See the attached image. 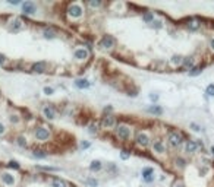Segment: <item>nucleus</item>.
I'll use <instances>...</instances> for the list:
<instances>
[{
	"mask_svg": "<svg viewBox=\"0 0 214 187\" xmlns=\"http://www.w3.org/2000/svg\"><path fill=\"white\" fill-rule=\"evenodd\" d=\"M113 132H114V136L120 140H123V142H128L132 136V129H131L128 124H125V123H120V124H116L114 129H113Z\"/></svg>",
	"mask_w": 214,
	"mask_h": 187,
	"instance_id": "obj_1",
	"label": "nucleus"
},
{
	"mask_svg": "<svg viewBox=\"0 0 214 187\" xmlns=\"http://www.w3.org/2000/svg\"><path fill=\"white\" fill-rule=\"evenodd\" d=\"M185 143V136L178 130H173L167 135V145L170 148H180Z\"/></svg>",
	"mask_w": 214,
	"mask_h": 187,
	"instance_id": "obj_2",
	"label": "nucleus"
},
{
	"mask_svg": "<svg viewBox=\"0 0 214 187\" xmlns=\"http://www.w3.org/2000/svg\"><path fill=\"white\" fill-rule=\"evenodd\" d=\"M51 138L50 129H47L44 126H38L34 129V139L37 142H49Z\"/></svg>",
	"mask_w": 214,
	"mask_h": 187,
	"instance_id": "obj_3",
	"label": "nucleus"
},
{
	"mask_svg": "<svg viewBox=\"0 0 214 187\" xmlns=\"http://www.w3.org/2000/svg\"><path fill=\"white\" fill-rule=\"evenodd\" d=\"M66 13L71 19H81L84 16V7L81 3H71L66 9Z\"/></svg>",
	"mask_w": 214,
	"mask_h": 187,
	"instance_id": "obj_4",
	"label": "nucleus"
},
{
	"mask_svg": "<svg viewBox=\"0 0 214 187\" xmlns=\"http://www.w3.org/2000/svg\"><path fill=\"white\" fill-rule=\"evenodd\" d=\"M151 140L152 139L150 138V135L147 132H144V130H139V132L135 135V145L139 146V148H142V149L151 146Z\"/></svg>",
	"mask_w": 214,
	"mask_h": 187,
	"instance_id": "obj_5",
	"label": "nucleus"
},
{
	"mask_svg": "<svg viewBox=\"0 0 214 187\" xmlns=\"http://www.w3.org/2000/svg\"><path fill=\"white\" fill-rule=\"evenodd\" d=\"M151 151L156 155H163L167 152V148H166V143L161 138H157L151 140Z\"/></svg>",
	"mask_w": 214,
	"mask_h": 187,
	"instance_id": "obj_6",
	"label": "nucleus"
},
{
	"mask_svg": "<svg viewBox=\"0 0 214 187\" xmlns=\"http://www.w3.org/2000/svg\"><path fill=\"white\" fill-rule=\"evenodd\" d=\"M116 45V38L113 35H103L101 39L98 41V47L104 50H112Z\"/></svg>",
	"mask_w": 214,
	"mask_h": 187,
	"instance_id": "obj_7",
	"label": "nucleus"
},
{
	"mask_svg": "<svg viewBox=\"0 0 214 187\" xmlns=\"http://www.w3.org/2000/svg\"><path fill=\"white\" fill-rule=\"evenodd\" d=\"M100 124H101L103 129H114V126H116V118L112 114H104L101 117Z\"/></svg>",
	"mask_w": 214,
	"mask_h": 187,
	"instance_id": "obj_8",
	"label": "nucleus"
},
{
	"mask_svg": "<svg viewBox=\"0 0 214 187\" xmlns=\"http://www.w3.org/2000/svg\"><path fill=\"white\" fill-rule=\"evenodd\" d=\"M90 56V51L84 47H78V48L73 50V59L76 61H85Z\"/></svg>",
	"mask_w": 214,
	"mask_h": 187,
	"instance_id": "obj_9",
	"label": "nucleus"
},
{
	"mask_svg": "<svg viewBox=\"0 0 214 187\" xmlns=\"http://www.w3.org/2000/svg\"><path fill=\"white\" fill-rule=\"evenodd\" d=\"M24 29V21L21 18H13L11 22H9V31L13 34L16 32H21Z\"/></svg>",
	"mask_w": 214,
	"mask_h": 187,
	"instance_id": "obj_10",
	"label": "nucleus"
},
{
	"mask_svg": "<svg viewBox=\"0 0 214 187\" xmlns=\"http://www.w3.org/2000/svg\"><path fill=\"white\" fill-rule=\"evenodd\" d=\"M183 151H185V154H188V155L197 154V151H198L197 140H192V139L185 140V143H183Z\"/></svg>",
	"mask_w": 214,
	"mask_h": 187,
	"instance_id": "obj_11",
	"label": "nucleus"
},
{
	"mask_svg": "<svg viewBox=\"0 0 214 187\" xmlns=\"http://www.w3.org/2000/svg\"><path fill=\"white\" fill-rule=\"evenodd\" d=\"M201 28H203V23L199 22V21H197V19H189L188 23H186V29L189 32H198Z\"/></svg>",
	"mask_w": 214,
	"mask_h": 187,
	"instance_id": "obj_12",
	"label": "nucleus"
},
{
	"mask_svg": "<svg viewBox=\"0 0 214 187\" xmlns=\"http://www.w3.org/2000/svg\"><path fill=\"white\" fill-rule=\"evenodd\" d=\"M43 116L47 118V120H54L56 118V110L53 105H44L43 107Z\"/></svg>",
	"mask_w": 214,
	"mask_h": 187,
	"instance_id": "obj_13",
	"label": "nucleus"
},
{
	"mask_svg": "<svg viewBox=\"0 0 214 187\" xmlns=\"http://www.w3.org/2000/svg\"><path fill=\"white\" fill-rule=\"evenodd\" d=\"M37 12V6L32 2H25L22 3V13L24 15H34Z\"/></svg>",
	"mask_w": 214,
	"mask_h": 187,
	"instance_id": "obj_14",
	"label": "nucleus"
},
{
	"mask_svg": "<svg viewBox=\"0 0 214 187\" xmlns=\"http://www.w3.org/2000/svg\"><path fill=\"white\" fill-rule=\"evenodd\" d=\"M142 178H144V181L145 183L154 181V168H151V167H145V168L142 170Z\"/></svg>",
	"mask_w": 214,
	"mask_h": 187,
	"instance_id": "obj_15",
	"label": "nucleus"
},
{
	"mask_svg": "<svg viewBox=\"0 0 214 187\" xmlns=\"http://www.w3.org/2000/svg\"><path fill=\"white\" fill-rule=\"evenodd\" d=\"M194 66H195V57L194 56H185L183 60H182V67L185 70H191Z\"/></svg>",
	"mask_w": 214,
	"mask_h": 187,
	"instance_id": "obj_16",
	"label": "nucleus"
},
{
	"mask_svg": "<svg viewBox=\"0 0 214 187\" xmlns=\"http://www.w3.org/2000/svg\"><path fill=\"white\" fill-rule=\"evenodd\" d=\"M47 67H49V64L45 61H37L31 66V70L34 73H44V72H47Z\"/></svg>",
	"mask_w": 214,
	"mask_h": 187,
	"instance_id": "obj_17",
	"label": "nucleus"
},
{
	"mask_svg": "<svg viewBox=\"0 0 214 187\" xmlns=\"http://www.w3.org/2000/svg\"><path fill=\"white\" fill-rule=\"evenodd\" d=\"M0 178H2V181L5 183L6 186H13L15 184V177L12 174H9V172H2Z\"/></svg>",
	"mask_w": 214,
	"mask_h": 187,
	"instance_id": "obj_18",
	"label": "nucleus"
},
{
	"mask_svg": "<svg viewBox=\"0 0 214 187\" xmlns=\"http://www.w3.org/2000/svg\"><path fill=\"white\" fill-rule=\"evenodd\" d=\"M173 162H175V167L178 170H185L186 167H188V161H186L183 156H176Z\"/></svg>",
	"mask_w": 214,
	"mask_h": 187,
	"instance_id": "obj_19",
	"label": "nucleus"
},
{
	"mask_svg": "<svg viewBox=\"0 0 214 187\" xmlns=\"http://www.w3.org/2000/svg\"><path fill=\"white\" fill-rule=\"evenodd\" d=\"M56 31L53 29V28H50V27H47V28H44L43 29V37H44L45 39H54L56 38Z\"/></svg>",
	"mask_w": 214,
	"mask_h": 187,
	"instance_id": "obj_20",
	"label": "nucleus"
},
{
	"mask_svg": "<svg viewBox=\"0 0 214 187\" xmlns=\"http://www.w3.org/2000/svg\"><path fill=\"white\" fill-rule=\"evenodd\" d=\"M51 187H69V183L65 181L60 177H53L51 180Z\"/></svg>",
	"mask_w": 214,
	"mask_h": 187,
	"instance_id": "obj_21",
	"label": "nucleus"
},
{
	"mask_svg": "<svg viewBox=\"0 0 214 187\" xmlns=\"http://www.w3.org/2000/svg\"><path fill=\"white\" fill-rule=\"evenodd\" d=\"M91 83L88 79H76V81H75V86L78 89H88Z\"/></svg>",
	"mask_w": 214,
	"mask_h": 187,
	"instance_id": "obj_22",
	"label": "nucleus"
},
{
	"mask_svg": "<svg viewBox=\"0 0 214 187\" xmlns=\"http://www.w3.org/2000/svg\"><path fill=\"white\" fill-rule=\"evenodd\" d=\"M182 60H183V57H182V56H180V54H175V56H172V57H170L169 63L172 64V66L178 67V66H182Z\"/></svg>",
	"mask_w": 214,
	"mask_h": 187,
	"instance_id": "obj_23",
	"label": "nucleus"
},
{
	"mask_svg": "<svg viewBox=\"0 0 214 187\" xmlns=\"http://www.w3.org/2000/svg\"><path fill=\"white\" fill-rule=\"evenodd\" d=\"M142 21L145 23H150V25H151V23L156 21L154 12H144V13H142Z\"/></svg>",
	"mask_w": 214,
	"mask_h": 187,
	"instance_id": "obj_24",
	"label": "nucleus"
},
{
	"mask_svg": "<svg viewBox=\"0 0 214 187\" xmlns=\"http://www.w3.org/2000/svg\"><path fill=\"white\" fill-rule=\"evenodd\" d=\"M203 69H204V64H198V66H194V67H192V69L188 72V73H189V76L195 77V76H198V75H201V73H203Z\"/></svg>",
	"mask_w": 214,
	"mask_h": 187,
	"instance_id": "obj_25",
	"label": "nucleus"
},
{
	"mask_svg": "<svg viewBox=\"0 0 214 187\" xmlns=\"http://www.w3.org/2000/svg\"><path fill=\"white\" fill-rule=\"evenodd\" d=\"M32 156L37 158V160H44V158H47V152L44 149H34L32 151Z\"/></svg>",
	"mask_w": 214,
	"mask_h": 187,
	"instance_id": "obj_26",
	"label": "nucleus"
},
{
	"mask_svg": "<svg viewBox=\"0 0 214 187\" xmlns=\"http://www.w3.org/2000/svg\"><path fill=\"white\" fill-rule=\"evenodd\" d=\"M147 111H148L150 114H154V116H161V114H163V108L158 107V105H151V107H148Z\"/></svg>",
	"mask_w": 214,
	"mask_h": 187,
	"instance_id": "obj_27",
	"label": "nucleus"
},
{
	"mask_svg": "<svg viewBox=\"0 0 214 187\" xmlns=\"http://www.w3.org/2000/svg\"><path fill=\"white\" fill-rule=\"evenodd\" d=\"M15 143L22 149H25L27 146H28V142H27V138H25V136H18V138L15 139Z\"/></svg>",
	"mask_w": 214,
	"mask_h": 187,
	"instance_id": "obj_28",
	"label": "nucleus"
},
{
	"mask_svg": "<svg viewBox=\"0 0 214 187\" xmlns=\"http://www.w3.org/2000/svg\"><path fill=\"white\" fill-rule=\"evenodd\" d=\"M103 168V164H101V161H98V160H94L90 164V170L94 172V171H100Z\"/></svg>",
	"mask_w": 214,
	"mask_h": 187,
	"instance_id": "obj_29",
	"label": "nucleus"
},
{
	"mask_svg": "<svg viewBox=\"0 0 214 187\" xmlns=\"http://www.w3.org/2000/svg\"><path fill=\"white\" fill-rule=\"evenodd\" d=\"M120 158H122L123 161L129 160V158H131V152H129V151H126V149H122V152H120Z\"/></svg>",
	"mask_w": 214,
	"mask_h": 187,
	"instance_id": "obj_30",
	"label": "nucleus"
},
{
	"mask_svg": "<svg viewBox=\"0 0 214 187\" xmlns=\"http://www.w3.org/2000/svg\"><path fill=\"white\" fill-rule=\"evenodd\" d=\"M9 121H11L12 124H18V123L21 121V118H19V116H16V114H11V116H9Z\"/></svg>",
	"mask_w": 214,
	"mask_h": 187,
	"instance_id": "obj_31",
	"label": "nucleus"
},
{
	"mask_svg": "<svg viewBox=\"0 0 214 187\" xmlns=\"http://www.w3.org/2000/svg\"><path fill=\"white\" fill-rule=\"evenodd\" d=\"M205 94L208 95V97H214V83H210L207 89H205Z\"/></svg>",
	"mask_w": 214,
	"mask_h": 187,
	"instance_id": "obj_32",
	"label": "nucleus"
},
{
	"mask_svg": "<svg viewBox=\"0 0 214 187\" xmlns=\"http://www.w3.org/2000/svg\"><path fill=\"white\" fill-rule=\"evenodd\" d=\"M7 167H9V168H15V170H19V168H21V165H19L18 161H11V162L7 164Z\"/></svg>",
	"mask_w": 214,
	"mask_h": 187,
	"instance_id": "obj_33",
	"label": "nucleus"
},
{
	"mask_svg": "<svg viewBox=\"0 0 214 187\" xmlns=\"http://www.w3.org/2000/svg\"><path fill=\"white\" fill-rule=\"evenodd\" d=\"M43 92H44L45 95H53V94H54V89L51 88V86H44Z\"/></svg>",
	"mask_w": 214,
	"mask_h": 187,
	"instance_id": "obj_34",
	"label": "nucleus"
},
{
	"mask_svg": "<svg viewBox=\"0 0 214 187\" xmlns=\"http://www.w3.org/2000/svg\"><path fill=\"white\" fill-rule=\"evenodd\" d=\"M87 183H88V186H91V187H97V186H98V181H97L96 178H88Z\"/></svg>",
	"mask_w": 214,
	"mask_h": 187,
	"instance_id": "obj_35",
	"label": "nucleus"
},
{
	"mask_svg": "<svg viewBox=\"0 0 214 187\" xmlns=\"http://www.w3.org/2000/svg\"><path fill=\"white\" fill-rule=\"evenodd\" d=\"M152 28H156V29H160V28H163V22L161 21H154V22L151 23Z\"/></svg>",
	"mask_w": 214,
	"mask_h": 187,
	"instance_id": "obj_36",
	"label": "nucleus"
},
{
	"mask_svg": "<svg viewBox=\"0 0 214 187\" xmlns=\"http://www.w3.org/2000/svg\"><path fill=\"white\" fill-rule=\"evenodd\" d=\"M88 5H90L91 7H100V6H101V2H100V0H96V2H94V0H91Z\"/></svg>",
	"mask_w": 214,
	"mask_h": 187,
	"instance_id": "obj_37",
	"label": "nucleus"
},
{
	"mask_svg": "<svg viewBox=\"0 0 214 187\" xmlns=\"http://www.w3.org/2000/svg\"><path fill=\"white\" fill-rule=\"evenodd\" d=\"M79 146H81V149H88V148H90V146H91V143L88 142V140H82Z\"/></svg>",
	"mask_w": 214,
	"mask_h": 187,
	"instance_id": "obj_38",
	"label": "nucleus"
},
{
	"mask_svg": "<svg viewBox=\"0 0 214 187\" xmlns=\"http://www.w3.org/2000/svg\"><path fill=\"white\" fill-rule=\"evenodd\" d=\"M172 187H186V186H185V183L182 181V180H176V181L172 184Z\"/></svg>",
	"mask_w": 214,
	"mask_h": 187,
	"instance_id": "obj_39",
	"label": "nucleus"
},
{
	"mask_svg": "<svg viewBox=\"0 0 214 187\" xmlns=\"http://www.w3.org/2000/svg\"><path fill=\"white\" fill-rule=\"evenodd\" d=\"M189 127H191L192 130H195V132H199V130H201V126H199V124H197V123H191V124H189Z\"/></svg>",
	"mask_w": 214,
	"mask_h": 187,
	"instance_id": "obj_40",
	"label": "nucleus"
},
{
	"mask_svg": "<svg viewBox=\"0 0 214 187\" xmlns=\"http://www.w3.org/2000/svg\"><path fill=\"white\" fill-rule=\"evenodd\" d=\"M38 170H44V171H57V168H54V167H37Z\"/></svg>",
	"mask_w": 214,
	"mask_h": 187,
	"instance_id": "obj_41",
	"label": "nucleus"
},
{
	"mask_svg": "<svg viewBox=\"0 0 214 187\" xmlns=\"http://www.w3.org/2000/svg\"><path fill=\"white\" fill-rule=\"evenodd\" d=\"M208 47H210V50H211V51L214 53V37H211V38H210V41H208Z\"/></svg>",
	"mask_w": 214,
	"mask_h": 187,
	"instance_id": "obj_42",
	"label": "nucleus"
},
{
	"mask_svg": "<svg viewBox=\"0 0 214 187\" xmlns=\"http://www.w3.org/2000/svg\"><path fill=\"white\" fill-rule=\"evenodd\" d=\"M90 133L91 135H96L97 133V124H91L90 126Z\"/></svg>",
	"mask_w": 214,
	"mask_h": 187,
	"instance_id": "obj_43",
	"label": "nucleus"
},
{
	"mask_svg": "<svg viewBox=\"0 0 214 187\" xmlns=\"http://www.w3.org/2000/svg\"><path fill=\"white\" fill-rule=\"evenodd\" d=\"M5 133H6V126L3 124V123H0V136L5 135Z\"/></svg>",
	"mask_w": 214,
	"mask_h": 187,
	"instance_id": "obj_44",
	"label": "nucleus"
},
{
	"mask_svg": "<svg viewBox=\"0 0 214 187\" xmlns=\"http://www.w3.org/2000/svg\"><path fill=\"white\" fill-rule=\"evenodd\" d=\"M150 99H151L152 102H156L158 99V95H156V94H150Z\"/></svg>",
	"mask_w": 214,
	"mask_h": 187,
	"instance_id": "obj_45",
	"label": "nucleus"
},
{
	"mask_svg": "<svg viewBox=\"0 0 214 187\" xmlns=\"http://www.w3.org/2000/svg\"><path fill=\"white\" fill-rule=\"evenodd\" d=\"M113 111V107H110V105H109V107H106V108H104V113H106V114H110V113H112Z\"/></svg>",
	"mask_w": 214,
	"mask_h": 187,
	"instance_id": "obj_46",
	"label": "nucleus"
},
{
	"mask_svg": "<svg viewBox=\"0 0 214 187\" xmlns=\"http://www.w3.org/2000/svg\"><path fill=\"white\" fill-rule=\"evenodd\" d=\"M19 0H9V5H19Z\"/></svg>",
	"mask_w": 214,
	"mask_h": 187,
	"instance_id": "obj_47",
	"label": "nucleus"
},
{
	"mask_svg": "<svg viewBox=\"0 0 214 187\" xmlns=\"http://www.w3.org/2000/svg\"><path fill=\"white\" fill-rule=\"evenodd\" d=\"M5 61H6V57L3 54H0V64H3Z\"/></svg>",
	"mask_w": 214,
	"mask_h": 187,
	"instance_id": "obj_48",
	"label": "nucleus"
}]
</instances>
